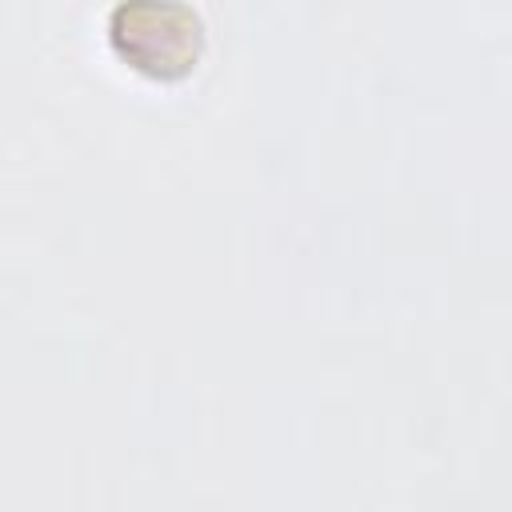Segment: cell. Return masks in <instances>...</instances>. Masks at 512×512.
<instances>
[{
  "instance_id": "obj_1",
  "label": "cell",
  "mask_w": 512,
  "mask_h": 512,
  "mask_svg": "<svg viewBox=\"0 0 512 512\" xmlns=\"http://www.w3.org/2000/svg\"><path fill=\"white\" fill-rule=\"evenodd\" d=\"M116 56L152 80H176L204 52V24L184 0H120L108 20Z\"/></svg>"
}]
</instances>
